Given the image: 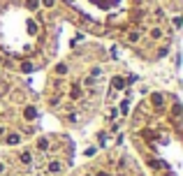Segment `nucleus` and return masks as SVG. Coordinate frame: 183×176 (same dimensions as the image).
<instances>
[{
	"mask_svg": "<svg viewBox=\"0 0 183 176\" xmlns=\"http://www.w3.org/2000/svg\"><path fill=\"white\" fill-rule=\"evenodd\" d=\"M70 98L72 100H77V98H81V86H77V83H74L72 88H70Z\"/></svg>",
	"mask_w": 183,
	"mask_h": 176,
	"instance_id": "nucleus-1",
	"label": "nucleus"
},
{
	"mask_svg": "<svg viewBox=\"0 0 183 176\" xmlns=\"http://www.w3.org/2000/svg\"><path fill=\"white\" fill-rule=\"evenodd\" d=\"M23 116H26V121H32L37 116V111H35V107H26V111H23Z\"/></svg>",
	"mask_w": 183,
	"mask_h": 176,
	"instance_id": "nucleus-2",
	"label": "nucleus"
},
{
	"mask_svg": "<svg viewBox=\"0 0 183 176\" xmlns=\"http://www.w3.org/2000/svg\"><path fill=\"white\" fill-rule=\"evenodd\" d=\"M151 102L155 104V107H160V104H162V95H160V93H153V95H151Z\"/></svg>",
	"mask_w": 183,
	"mask_h": 176,
	"instance_id": "nucleus-3",
	"label": "nucleus"
},
{
	"mask_svg": "<svg viewBox=\"0 0 183 176\" xmlns=\"http://www.w3.org/2000/svg\"><path fill=\"white\" fill-rule=\"evenodd\" d=\"M60 169H63V167H60V162H51V165H49V171H51V174H58Z\"/></svg>",
	"mask_w": 183,
	"mask_h": 176,
	"instance_id": "nucleus-4",
	"label": "nucleus"
},
{
	"mask_svg": "<svg viewBox=\"0 0 183 176\" xmlns=\"http://www.w3.org/2000/svg\"><path fill=\"white\" fill-rule=\"evenodd\" d=\"M37 148H40V151H47L49 148V139H44V137H42V139L37 141Z\"/></svg>",
	"mask_w": 183,
	"mask_h": 176,
	"instance_id": "nucleus-5",
	"label": "nucleus"
},
{
	"mask_svg": "<svg viewBox=\"0 0 183 176\" xmlns=\"http://www.w3.org/2000/svg\"><path fill=\"white\" fill-rule=\"evenodd\" d=\"M123 83H125V81H123L120 77H114V79H111V86H114V88H123Z\"/></svg>",
	"mask_w": 183,
	"mask_h": 176,
	"instance_id": "nucleus-6",
	"label": "nucleus"
},
{
	"mask_svg": "<svg viewBox=\"0 0 183 176\" xmlns=\"http://www.w3.org/2000/svg\"><path fill=\"white\" fill-rule=\"evenodd\" d=\"M26 7L28 10H37L40 7V0H26Z\"/></svg>",
	"mask_w": 183,
	"mask_h": 176,
	"instance_id": "nucleus-7",
	"label": "nucleus"
},
{
	"mask_svg": "<svg viewBox=\"0 0 183 176\" xmlns=\"http://www.w3.org/2000/svg\"><path fill=\"white\" fill-rule=\"evenodd\" d=\"M19 141H21V137H19V135H10V137H7V144H12V146L19 144Z\"/></svg>",
	"mask_w": 183,
	"mask_h": 176,
	"instance_id": "nucleus-8",
	"label": "nucleus"
},
{
	"mask_svg": "<svg viewBox=\"0 0 183 176\" xmlns=\"http://www.w3.org/2000/svg\"><path fill=\"white\" fill-rule=\"evenodd\" d=\"M56 74H67V65H63V63L56 65Z\"/></svg>",
	"mask_w": 183,
	"mask_h": 176,
	"instance_id": "nucleus-9",
	"label": "nucleus"
},
{
	"mask_svg": "<svg viewBox=\"0 0 183 176\" xmlns=\"http://www.w3.org/2000/svg\"><path fill=\"white\" fill-rule=\"evenodd\" d=\"M21 70H23V72H30V70H32V65H30V63H23V65H21Z\"/></svg>",
	"mask_w": 183,
	"mask_h": 176,
	"instance_id": "nucleus-10",
	"label": "nucleus"
},
{
	"mask_svg": "<svg viewBox=\"0 0 183 176\" xmlns=\"http://www.w3.org/2000/svg\"><path fill=\"white\" fill-rule=\"evenodd\" d=\"M151 37H155V40H158V37H162V30H158V28H155V30L151 33Z\"/></svg>",
	"mask_w": 183,
	"mask_h": 176,
	"instance_id": "nucleus-11",
	"label": "nucleus"
},
{
	"mask_svg": "<svg viewBox=\"0 0 183 176\" xmlns=\"http://www.w3.org/2000/svg\"><path fill=\"white\" fill-rule=\"evenodd\" d=\"M172 114H174V116H178V114H181V107H178V104H174V109H172Z\"/></svg>",
	"mask_w": 183,
	"mask_h": 176,
	"instance_id": "nucleus-12",
	"label": "nucleus"
},
{
	"mask_svg": "<svg viewBox=\"0 0 183 176\" xmlns=\"http://www.w3.org/2000/svg\"><path fill=\"white\" fill-rule=\"evenodd\" d=\"M21 162H26V165H28V162H30V155H28V153H23V155H21Z\"/></svg>",
	"mask_w": 183,
	"mask_h": 176,
	"instance_id": "nucleus-13",
	"label": "nucleus"
},
{
	"mask_svg": "<svg viewBox=\"0 0 183 176\" xmlns=\"http://www.w3.org/2000/svg\"><path fill=\"white\" fill-rule=\"evenodd\" d=\"M44 2V7H53V2H56V0H42Z\"/></svg>",
	"mask_w": 183,
	"mask_h": 176,
	"instance_id": "nucleus-14",
	"label": "nucleus"
},
{
	"mask_svg": "<svg viewBox=\"0 0 183 176\" xmlns=\"http://www.w3.org/2000/svg\"><path fill=\"white\" fill-rule=\"evenodd\" d=\"M5 88H7V83H5V81H0V95L5 93Z\"/></svg>",
	"mask_w": 183,
	"mask_h": 176,
	"instance_id": "nucleus-15",
	"label": "nucleus"
},
{
	"mask_svg": "<svg viewBox=\"0 0 183 176\" xmlns=\"http://www.w3.org/2000/svg\"><path fill=\"white\" fill-rule=\"evenodd\" d=\"M97 176H111V174H107V171H100V174Z\"/></svg>",
	"mask_w": 183,
	"mask_h": 176,
	"instance_id": "nucleus-16",
	"label": "nucleus"
},
{
	"mask_svg": "<svg viewBox=\"0 0 183 176\" xmlns=\"http://www.w3.org/2000/svg\"><path fill=\"white\" fill-rule=\"evenodd\" d=\"M2 171H5V165H2V162H0V174H2Z\"/></svg>",
	"mask_w": 183,
	"mask_h": 176,
	"instance_id": "nucleus-17",
	"label": "nucleus"
},
{
	"mask_svg": "<svg viewBox=\"0 0 183 176\" xmlns=\"http://www.w3.org/2000/svg\"><path fill=\"white\" fill-rule=\"evenodd\" d=\"M2 132H5V130H2V128H0V135H2Z\"/></svg>",
	"mask_w": 183,
	"mask_h": 176,
	"instance_id": "nucleus-18",
	"label": "nucleus"
}]
</instances>
